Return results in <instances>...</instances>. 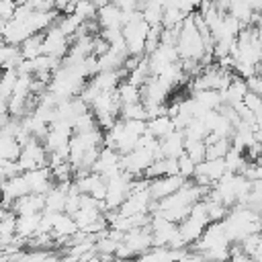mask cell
Instances as JSON below:
<instances>
[{"label":"cell","instance_id":"2e32d148","mask_svg":"<svg viewBox=\"0 0 262 262\" xmlns=\"http://www.w3.org/2000/svg\"><path fill=\"white\" fill-rule=\"evenodd\" d=\"M117 92H119V98H121L123 104H131V102H139L141 100V86H137V84H133L129 80H123L119 84Z\"/></svg>","mask_w":262,"mask_h":262},{"label":"cell","instance_id":"5b68a950","mask_svg":"<svg viewBox=\"0 0 262 262\" xmlns=\"http://www.w3.org/2000/svg\"><path fill=\"white\" fill-rule=\"evenodd\" d=\"M188 178H184L182 174H168V176H160V178H151L149 180V194L154 201H160L164 196H170L172 192H176Z\"/></svg>","mask_w":262,"mask_h":262},{"label":"cell","instance_id":"ac0fdd59","mask_svg":"<svg viewBox=\"0 0 262 262\" xmlns=\"http://www.w3.org/2000/svg\"><path fill=\"white\" fill-rule=\"evenodd\" d=\"M16 80H18V70L16 68H6L4 70V78H2V86H0L2 100H8L12 96L14 86H16Z\"/></svg>","mask_w":262,"mask_h":262},{"label":"cell","instance_id":"7c38bea8","mask_svg":"<svg viewBox=\"0 0 262 262\" xmlns=\"http://www.w3.org/2000/svg\"><path fill=\"white\" fill-rule=\"evenodd\" d=\"M23 154V143L8 131H2L0 139V160H18Z\"/></svg>","mask_w":262,"mask_h":262},{"label":"cell","instance_id":"7402d4cb","mask_svg":"<svg viewBox=\"0 0 262 262\" xmlns=\"http://www.w3.org/2000/svg\"><path fill=\"white\" fill-rule=\"evenodd\" d=\"M231 147V137H219L213 143H207V158H225V154Z\"/></svg>","mask_w":262,"mask_h":262},{"label":"cell","instance_id":"9a60e30c","mask_svg":"<svg viewBox=\"0 0 262 262\" xmlns=\"http://www.w3.org/2000/svg\"><path fill=\"white\" fill-rule=\"evenodd\" d=\"M192 96L205 104L207 108H219L223 104V98H221V92L215 90V88H203V90H192Z\"/></svg>","mask_w":262,"mask_h":262},{"label":"cell","instance_id":"8fae6325","mask_svg":"<svg viewBox=\"0 0 262 262\" xmlns=\"http://www.w3.org/2000/svg\"><path fill=\"white\" fill-rule=\"evenodd\" d=\"M176 129H178V127H176V121H174V117H170V115H160V117H154V119L147 121V131H149L151 135H156L158 139L170 135V133L176 131Z\"/></svg>","mask_w":262,"mask_h":262},{"label":"cell","instance_id":"ba28073f","mask_svg":"<svg viewBox=\"0 0 262 262\" xmlns=\"http://www.w3.org/2000/svg\"><path fill=\"white\" fill-rule=\"evenodd\" d=\"M221 92V98L225 104H237L246 98V94L250 92V86H248V80L242 78L239 74L233 76V80L229 82V86L225 90H219Z\"/></svg>","mask_w":262,"mask_h":262},{"label":"cell","instance_id":"3957f363","mask_svg":"<svg viewBox=\"0 0 262 262\" xmlns=\"http://www.w3.org/2000/svg\"><path fill=\"white\" fill-rule=\"evenodd\" d=\"M72 47V37L68 33L61 31V27L55 23L45 31V39H43V53L53 55V57H66L68 51Z\"/></svg>","mask_w":262,"mask_h":262},{"label":"cell","instance_id":"7a4b0ae2","mask_svg":"<svg viewBox=\"0 0 262 262\" xmlns=\"http://www.w3.org/2000/svg\"><path fill=\"white\" fill-rule=\"evenodd\" d=\"M18 164L23 166V170H33V168L49 166V151H47L45 143L41 139H37V137H31L23 145V154L18 158Z\"/></svg>","mask_w":262,"mask_h":262},{"label":"cell","instance_id":"d6986e66","mask_svg":"<svg viewBox=\"0 0 262 262\" xmlns=\"http://www.w3.org/2000/svg\"><path fill=\"white\" fill-rule=\"evenodd\" d=\"M184 151L199 164V162H203L207 158V141L205 139H186Z\"/></svg>","mask_w":262,"mask_h":262},{"label":"cell","instance_id":"30bf717a","mask_svg":"<svg viewBox=\"0 0 262 262\" xmlns=\"http://www.w3.org/2000/svg\"><path fill=\"white\" fill-rule=\"evenodd\" d=\"M39 223H41V213H25V215H18L16 217V235L29 242L33 235H37Z\"/></svg>","mask_w":262,"mask_h":262},{"label":"cell","instance_id":"44dd1931","mask_svg":"<svg viewBox=\"0 0 262 262\" xmlns=\"http://www.w3.org/2000/svg\"><path fill=\"white\" fill-rule=\"evenodd\" d=\"M121 119H149L147 117V108H145V104L139 100V102H131V104H123V108H121V115H119Z\"/></svg>","mask_w":262,"mask_h":262},{"label":"cell","instance_id":"4fadbf2b","mask_svg":"<svg viewBox=\"0 0 262 262\" xmlns=\"http://www.w3.org/2000/svg\"><path fill=\"white\" fill-rule=\"evenodd\" d=\"M43 39H45V31L43 33H35L31 37H27L23 43H20V51H23V57L25 59H33L37 55L43 53Z\"/></svg>","mask_w":262,"mask_h":262},{"label":"cell","instance_id":"52a82bcc","mask_svg":"<svg viewBox=\"0 0 262 262\" xmlns=\"http://www.w3.org/2000/svg\"><path fill=\"white\" fill-rule=\"evenodd\" d=\"M96 20L100 25V29H123V8L115 2L106 4V6H100L98 8V14H96Z\"/></svg>","mask_w":262,"mask_h":262},{"label":"cell","instance_id":"cb8c5ba5","mask_svg":"<svg viewBox=\"0 0 262 262\" xmlns=\"http://www.w3.org/2000/svg\"><path fill=\"white\" fill-rule=\"evenodd\" d=\"M16 6H18V0H0V16H2V20H10L14 16Z\"/></svg>","mask_w":262,"mask_h":262},{"label":"cell","instance_id":"484cf974","mask_svg":"<svg viewBox=\"0 0 262 262\" xmlns=\"http://www.w3.org/2000/svg\"><path fill=\"white\" fill-rule=\"evenodd\" d=\"M248 86H250V90H254L256 94L262 96V76H260V74L250 76V78H248Z\"/></svg>","mask_w":262,"mask_h":262},{"label":"cell","instance_id":"6da1fadb","mask_svg":"<svg viewBox=\"0 0 262 262\" xmlns=\"http://www.w3.org/2000/svg\"><path fill=\"white\" fill-rule=\"evenodd\" d=\"M176 47H178V53L182 59H199L207 53V47H205V39L194 23V16L192 12L186 14L184 23H182V29H180V35H178V41H176Z\"/></svg>","mask_w":262,"mask_h":262},{"label":"cell","instance_id":"8992f818","mask_svg":"<svg viewBox=\"0 0 262 262\" xmlns=\"http://www.w3.org/2000/svg\"><path fill=\"white\" fill-rule=\"evenodd\" d=\"M12 211L16 215H25V213H43L45 211V194L41 192H29L18 196L12 203Z\"/></svg>","mask_w":262,"mask_h":262},{"label":"cell","instance_id":"4316f807","mask_svg":"<svg viewBox=\"0 0 262 262\" xmlns=\"http://www.w3.org/2000/svg\"><path fill=\"white\" fill-rule=\"evenodd\" d=\"M94 2H96V6L100 8V6H106V4H111L113 0H94Z\"/></svg>","mask_w":262,"mask_h":262},{"label":"cell","instance_id":"ffe728a7","mask_svg":"<svg viewBox=\"0 0 262 262\" xmlns=\"http://www.w3.org/2000/svg\"><path fill=\"white\" fill-rule=\"evenodd\" d=\"M82 23H84V18H82V16H78L76 12H72V14H63V16H59V18H57V25H59V27H61V31H63V33H68L70 37H74V35L80 31Z\"/></svg>","mask_w":262,"mask_h":262},{"label":"cell","instance_id":"277c9868","mask_svg":"<svg viewBox=\"0 0 262 262\" xmlns=\"http://www.w3.org/2000/svg\"><path fill=\"white\" fill-rule=\"evenodd\" d=\"M227 172V166H225V158H205L203 162L196 164V170H194V182L203 184V186H213L223 174Z\"/></svg>","mask_w":262,"mask_h":262},{"label":"cell","instance_id":"e0dca14e","mask_svg":"<svg viewBox=\"0 0 262 262\" xmlns=\"http://www.w3.org/2000/svg\"><path fill=\"white\" fill-rule=\"evenodd\" d=\"M186 14H188V12H184V10L178 8V6H166V10H164V18H162V27H164V29L182 27Z\"/></svg>","mask_w":262,"mask_h":262},{"label":"cell","instance_id":"d4e9b609","mask_svg":"<svg viewBox=\"0 0 262 262\" xmlns=\"http://www.w3.org/2000/svg\"><path fill=\"white\" fill-rule=\"evenodd\" d=\"M244 102H246V106L250 108V111H260L262 108V96L260 94H256L254 90H250L248 94H246V98H244Z\"/></svg>","mask_w":262,"mask_h":262},{"label":"cell","instance_id":"5bb4252c","mask_svg":"<svg viewBox=\"0 0 262 262\" xmlns=\"http://www.w3.org/2000/svg\"><path fill=\"white\" fill-rule=\"evenodd\" d=\"M23 51H20V45H14V43H6L2 45V51H0V61L6 68H18V63L23 61Z\"/></svg>","mask_w":262,"mask_h":262},{"label":"cell","instance_id":"603a6c76","mask_svg":"<svg viewBox=\"0 0 262 262\" xmlns=\"http://www.w3.org/2000/svg\"><path fill=\"white\" fill-rule=\"evenodd\" d=\"M178 166H180V174L184 178H192L194 176V170H196V162L184 151L180 158H178Z\"/></svg>","mask_w":262,"mask_h":262},{"label":"cell","instance_id":"9c48e42d","mask_svg":"<svg viewBox=\"0 0 262 262\" xmlns=\"http://www.w3.org/2000/svg\"><path fill=\"white\" fill-rule=\"evenodd\" d=\"M184 143H186V135H184L182 129H176L170 135H166V137L160 139L162 154L166 158H180L184 154Z\"/></svg>","mask_w":262,"mask_h":262},{"label":"cell","instance_id":"83f0119b","mask_svg":"<svg viewBox=\"0 0 262 262\" xmlns=\"http://www.w3.org/2000/svg\"><path fill=\"white\" fill-rule=\"evenodd\" d=\"M256 37H258V41L262 45V27H256Z\"/></svg>","mask_w":262,"mask_h":262}]
</instances>
